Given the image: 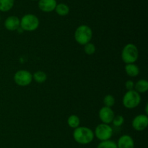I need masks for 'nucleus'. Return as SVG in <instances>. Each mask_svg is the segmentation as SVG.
Returning a JSON list of instances; mask_svg holds the SVG:
<instances>
[{
	"instance_id": "f257e3e1",
	"label": "nucleus",
	"mask_w": 148,
	"mask_h": 148,
	"mask_svg": "<svg viewBox=\"0 0 148 148\" xmlns=\"http://www.w3.org/2000/svg\"><path fill=\"white\" fill-rule=\"evenodd\" d=\"M95 135L92 129L86 126H78L73 131L75 141L80 145H88L92 142Z\"/></svg>"
},
{
	"instance_id": "f03ea898",
	"label": "nucleus",
	"mask_w": 148,
	"mask_h": 148,
	"mask_svg": "<svg viewBox=\"0 0 148 148\" xmlns=\"http://www.w3.org/2000/svg\"><path fill=\"white\" fill-rule=\"evenodd\" d=\"M92 37V29L87 25H81L75 32V39L78 44L85 45L89 43Z\"/></svg>"
},
{
	"instance_id": "7ed1b4c3",
	"label": "nucleus",
	"mask_w": 148,
	"mask_h": 148,
	"mask_svg": "<svg viewBox=\"0 0 148 148\" xmlns=\"http://www.w3.org/2000/svg\"><path fill=\"white\" fill-rule=\"evenodd\" d=\"M139 57V51L134 44H127L124 46L121 52V59L124 63H134Z\"/></svg>"
},
{
	"instance_id": "20e7f679",
	"label": "nucleus",
	"mask_w": 148,
	"mask_h": 148,
	"mask_svg": "<svg viewBox=\"0 0 148 148\" xmlns=\"http://www.w3.org/2000/svg\"><path fill=\"white\" fill-rule=\"evenodd\" d=\"M141 102V96L134 89L128 90L122 99L123 105L127 109L137 107Z\"/></svg>"
},
{
	"instance_id": "39448f33",
	"label": "nucleus",
	"mask_w": 148,
	"mask_h": 148,
	"mask_svg": "<svg viewBox=\"0 0 148 148\" xmlns=\"http://www.w3.org/2000/svg\"><path fill=\"white\" fill-rule=\"evenodd\" d=\"M40 22L36 15L26 14L20 20V27L24 31H34L38 28Z\"/></svg>"
},
{
	"instance_id": "423d86ee",
	"label": "nucleus",
	"mask_w": 148,
	"mask_h": 148,
	"mask_svg": "<svg viewBox=\"0 0 148 148\" xmlns=\"http://www.w3.org/2000/svg\"><path fill=\"white\" fill-rule=\"evenodd\" d=\"M114 131L111 126L106 123H100L96 126L94 131V135L101 141L108 140L111 138Z\"/></svg>"
},
{
	"instance_id": "0eeeda50",
	"label": "nucleus",
	"mask_w": 148,
	"mask_h": 148,
	"mask_svg": "<svg viewBox=\"0 0 148 148\" xmlns=\"http://www.w3.org/2000/svg\"><path fill=\"white\" fill-rule=\"evenodd\" d=\"M14 81L20 86H26L30 84L33 81V75L26 70H20L14 75Z\"/></svg>"
},
{
	"instance_id": "6e6552de",
	"label": "nucleus",
	"mask_w": 148,
	"mask_h": 148,
	"mask_svg": "<svg viewBox=\"0 0 148 148\" xmlns=\"http://www.w3.org/2000/svg\"><path fill=\"white\" fill-rule=\"evenodd\" d=\"M132 127L137 131H142L147 127L148 117L145 114H140L135 116L132 120Z\"/></svg>"
},
{
	"instance_id": "1a4fd4ad",
	"label": "nucleus",
	"mask_w": 148,
	"mask_h": 148,
	"mask_svg": "<svg viewBox=\"0 0 148 148\" xmlns=\"http://www.w3.org/2000/svg\"><path fill=\"white\" fill-rule=\"evenodd\" d=\"M98 115H99L100 120L102 121V123L106 124L111 123L115 116L114 110L111 109V107H106V106L100 109Z\"/></svg>"
},
{
	"instance_id": "9d476101",
	"label": "nucleus",
	"mask_w": 148,
	"mask_h": 148,
	"mask_svg": "<svg viewBox=\"0 0 148 148\" xmlns=\"http://www.w3.org/2000/svg\"><path fill=\"white\" fill-rule=\"evenodd\" d=\"M57 4L56 0H38V8L44 12L54 11Z\"/></svg>"
},
{
	"instance_id": "9b49d317",
	"label": "nucleus",
	"mask_w": 148,
	"mask_h": 148,
	"mask_svg": "<svg viewBox=\"0 0 148 148\" xmlns=\"http://www.w3.org/2000/svg\"><path fill=\"white\" fill-rule=\"evenodd\" d=\"M117 148H134V142L133 138L128 134L120 136L116 143Z\"/></svg>"
},
{
	"instance_id": "f8f14e48",
	"label": "nucleus",
	"mask_w": 148,
	"mask_h": 148,
	"mask_svg": "<svg viewBox=\"0 0 148 148\" xmlns=\"http://www.w3.org/2000/svg\"><path fill=\"white\" fill-rule=\"evenodd\" d=\"M20 26V20L18 17L14 15L10 16L4 21V27L10 31L17 30Z\"/></svg>"
},
{
	"instance_id": "ddd939ff",
	"label": "nucleus",
	"mask_w": 148,
	"mask_h": 148,
	"mask_svg": "<svg viewBox=\"0 0 148 148\" xmlns=\"http://www.w3.org/2000/svg\"><path fill=\"white\" fill-rule=\"evenodd\" d=\"M125 72L129 76L136 77L140 73V68L134 63L126 64L125 65Z\"/></svg>"
},
{
	"instance_id": "4468645a",
	"label": "nucleus",
	"mask_w": 148,
	"mask_h": 148,
	"mask_svg": "<svg viewBox=\"0 0 148 148\" xmlns=\"http://www.w3.org/2000/svg\"><path fill=\"white\" fill-rule=\"evenodd\" d=\"M134 89L136 91L141 94V93L147 92L148 90V82L145 79H140L134 84Z\"/></svg>"
},
{
	"instance_id": "2eb2a0df",
	"label": "nucleus",
	"mask_w": 148,
	"mask_h": 148,
	"mask_svg": "<svg viewBox=\"0 0 148 148\" xmlns=\"http://www.w3.org/2000/svg\"><path fill=\"white\" fill-rule=\"evenodd\" d=\"M55 11L59 16H66L69 13V7L64 3H59L56 4Z\"/></svg>"
},
{
	"instance_id": "dca6fc26",
	"label": "nucleus",
	"mask_w": 148,
	"mask_h": 148,
	"mask_svg": "<svg viewBox=\"0 0 148 148\" xmlns=\"http://www.w3.org/2000/svg\"><path fill=\"white\" fill-rule=\"evenodd\" d=\"M14 4V0H0V11L8 12L12 9Z\"/></svg>"
},
{
	"instance_id": "f3484780",
	"label": "nucleus",
	"mask_w": 148,
	"mask_h": 148,
	"mask_svg": "<svg viewBox=\"0 0 148 148\" xmlns=\"http://www.w3.org/2000/svg\"><path fill=\"white\" fill-rule=\"evenodd\" d=\"M67 124L72 129H76L80 124V120L79 118L76 115H71L67 119Z\"/></svg>"
},
{
	"instance_id": "a211bd4d",
	"label": "nucleus",
	"mask_w": 148,
	"mask_h": 148,
	"mask_svg": "<svg viewBox=\"0 0 148 148\" xmlns=\"http://www.w3.org/2000/svg\"><path fill=\"white\" fill-rule=\"evenodd\" d=\"M33 78L34 79V81L36 82L39 83V84H42V83L45 82L46 81V79H47V75L43 71H36V72H35L33 73Z\"/></svg>"
},
{
	"instance_id": "6ab92c4d",
	"label": "nucleus",
	"mask_w": 148,
	"mask_h": 148,
	"mask_svg": "<svg viewBox=\"0 0 148 148\" xmlns=\"http://www.w3.org/2000/svg\"><path fill=\"white\" fill-rule=\"evenodd\" d=\"M97 148H117V145L115 142L108 139V140L101 141L98 144Z\"/></svg>"
},
{
	"instance_id": "aec40b11",
	"label": "nucleus",
	"mask_w": 148,
	"mask_h": 148,
	"mask_svg": "<svg viewBox=\"0 0 148 148\" xmlns=\"http://www.w3.org/2000/svg\"><path fill=\"white\" fill-rule=\"evenodd\" d=\"M103 104L106 107H111L115 104V98L111 94H107L103 98Z\"/></svg>"
},
{
	"instance_id": "412c9836",
	"label": "nucleus",
	"mask_w": 148,
	"mask_h": 148,
	"mask_svg": "<svg viewBox=\"0 0 148 148\" xmlns=\"http://www.w3.org/2000/svg\"><path fill=\"white\" fill-rule=\"evenodd\" d=\"M84 51H85V52L87 55H92L96 51V47H95V46L93 44L89 42V43L84 45Z\"/></svg>"
},
{
	"instance_id": "4be33fe9",
	"label": "nucleus",
	"mask_w": 148,
	"mask_h": 148,
	"mask_svg": "<svg viewBox=\"0 0 148 148\" xmlns=\"http://www.w3.org/2000/svg\"><path fill=\"white\" fill-rule=\"evenodd\" d=\"M111 123L116 127H119V126H122L123 123H124V118L122 115H115Z\"/></svg>"
},
{
	"instance_id": "5701e85b",
	"label": "nucleus",
	"mask_w": 148,
	"mask_h": 148,
	"mask_svg": "<svg viewBox=\"0 0 148 148\" xmlns=\"http://www.w3.org/2000/svg\"><path fill=\"white\" fill-rule=\"evenodd\" d=\"M125 87L127 90H132L134 89V83L131 80H128L125 83Z\"/></svg>"
},
{
	"instance_id": "b1692460",
	"label": "nucleus",
	"mask_w": 148,
	"mask_h": 148,
	"mask_svg": "<svg viewBox=\"0 0 148 148\" xmlns=\"http://www.w3.org/2000/svg\"><path fill=\"white\" fill-rule=\"evenodd\" d=\"M147 108H148V104H146V106H145V113H146L145 115H147V114H148V110H147Z\"/></svg>"
},
{
	"instance_id": "393cba45",
	"label": "nucleus",
	"mask_w": 148,
	"mask_h": 148,
	"mask_svg": "<svg viewBox=\"0 0 148 148\" xmlns=\"http://www.w3.org/2000/svg\"><path fill=\"white\" fill-rule=\"evenodd\" d=\"M32 1H38V0H32Z\"/></svg>"
}]
</instances>
